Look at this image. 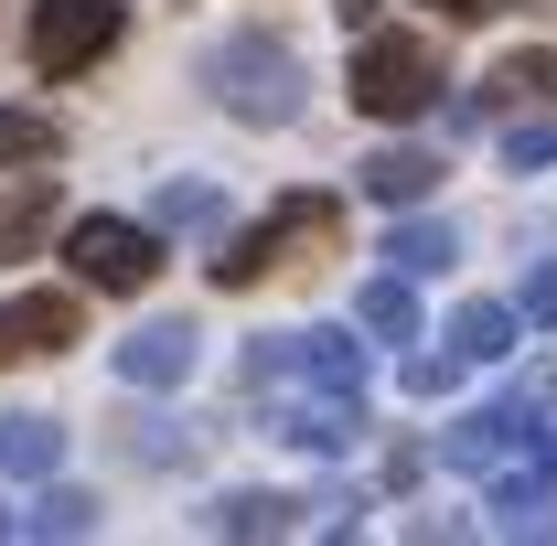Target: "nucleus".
Listing matches in <instances>:
<instances>
[{"instance_id":"nucleus-1","label":"nucleus","mask_w":557,"mask_h":546,"mask_svg":"<svg viewBox=\"0 0 557 546\" xmlns=\"http://www.w3.org/2000/svg\"><path fill=\"white\" fill-rule=\"evenodd\" d=\"M205 97L247 129H289L300 119V54L278 33H225V44H205Z\"/></svg>"},{"instance_id":"nucleus-2","label":"nucleus","mask_w":557,"mask_h":546,"mask_svg":"<svg viewBox=\"0 0 557 546\" xmlns=\"http://www.w3.org/2000/svg\"><path fill=\"white\" fill-rule=\"evenodd\" d=\"M333 236H344V204L333 194H278L236 247H214V289H258L269 269H289L300 247H333Z\"/></svg>"},{"instance_id":"nucleus-3","label":"nucleus","mask_w":557,"mask_h":546,"mask_svg":"<svg viewBox=\"0 0 557 546\" xmlns=\"http://www.w3.org/2000/svg\"><path fill=\"white\" fill-rule=\"evenodd\" d=\"M247 397H364V343L354 333H269L247 353Z\"/></svg>"},{"instance_id":"nucleus-4","label":"nucleus","mask_w":557,"mask_h":546,"mask_svg":"<svg viewBox=\"0 0 557 546\" xmlns=\"http://www.w3.org/2000/svg\"><path fill=\"white\" fill-rule=\"evenodd\" d=\"M354 108H364V119H418V108H440V44L364 22V44H354Z\"/></svg>"},{"instance_id":"nucleus-5","label":"nucleus","mask_w":557,"mask_h":546,"mask_svg":"<svg viewBox=\"0 0 557 546\" xmlns=\"http://www.w3.org/2000/svg\"><path fill=\"white\" fill-rule=\"evenodd\" d=\"M119 33H129V0H33V65L44 75H86L119 54Z\"/></svg>"},{"instance_id":"nucleus-6","label":"nucleus","mask_w":557,"mask_h":546,"mask_svg":"<svg viewBox=\"0 0 557 546\" xmlns=\"http://www.w3.org/2000/svg\"><path fill=\"white\" fill-rule=\"evenodd\" d=\"M65 258L86 289H150L161 278V225H129V214H75Z\"/></svg>"},{"instance_id":"nucleus-7","label":"nucleus","mask_w":557,"mask_h":546,"mask_svg":"<svg viewBox=\"0 0 557 546\" xmlns=\"http://www.w3.org/2000/svg\"><path fill=\"white\" fill-rule=\"evenodd\" d=\"M258 429L333 461V450H354V429H364V397H258Z\"/></svg>"},{"instance_id":"nucleus-8","label":"nucleus","mask_w":557,"mask_h":546,"mask_svg":"<svg viewBox=\"0 0 557 546\" xmlns=\"http://www.w3.org/2000/svg\"><path fill=\"white\" fill-rule=\"evenodd\" d=\"M525 439H536V408H525V397H504V408H472V418H450L440 461H450V472H504V461H515Z\"/></svg>"},{"instance_id":"nucleus-9","label":"nucleus","mask_w":557,"mask_h":546,"mask_svg":"<svg viewBox=\"0 0 557 546\" xmlns=\"http://www.w3.org/2000/svg\"><path fill=\"white\" fill-rule=\"evenodd\" d=\"M205 364V333L183 322V311H161V322H139L129 343H119V386H183Z\"/></svg>"},{"instance_id":"nucleus-10","label":"nucleus","mask_w":557,"mask_h":546,"mask_svg":"<svg viewBox=\"0 0 557 546\" xmlns=\"http://www.w3.org/2000/svg\"><path fill=\"white\" fill-rule=\"evenodd\" d=\"M75 289H22V300H0V364H22V353H65L75 343Z\"/></svg>"},{"instance_id":"nucleus-11","label":"nucleus","mask_w":557,"mask_h":546,"mask_svg":"<svg viewBox=\"0 0 557 546\" xmlns=\"http://www.w3.org/2000/svg\"><path fill=\"white\" fill-rule=\"evenodd\" d=\"M547 97H557V54H536V44H525V54H504V65L483 75V97L461 108V129H483L493 108H547Z\"/></svg>"},{"instance_id":"nucleus-12","label":"nucleus","mask_w":557,"mask_h":546,"mask_svg":"<svg viewBox=\"0 0 557 546\" xmlns=\"http://www.w3.org/2000/svg\"><path fill=\"white\" fill-rule=\"evenodd\" d=\"M119 450H129V472H194V461H205V429H194V418H129V429H119Z\"/></svg>"},{"instance_id":"nucleus-13","label":"nucleus","mask_w":557,"mask_h":546,"mask_svg":"<svg viewBox=\"0 0 557 546\" xmlns=\"http://www.w3.org/2000/svg\"><path fill=\"white\" fill-rule=\"evenodd\" d=\"M311 504H289V493H214L205 504V536H289Z\"/></svg>"},{"instance_id":"nucleus-14","label":"nucleus","mask_w":557,"mask_h":546,"mask_svg":"<svg viewBox=\"0 0 557 546\" xmlns=\"http://www.w3.org/2000/svg\"><path fill=\"white\" fill-rule=\"evenodd\" d=\"M354 322H364V333L375 343H418V278H364V289H354Z\"/></svg>"},{"instance_id":"nucleus-15","label":"nucleus","mask_w":557,"mask_h":546,"mask_svg":"<svg viewBox=\"0 0 557 546\" xmlns=\"http://www.w3.org/2000/svg\"><path fill=\"white\" fill-rule=\"evenodd\" d=\"M54 461H65V429L54 418H0V472L11 482H54Z\"/></svg>"},{"instance_id":"nucleus-16","label":"nucleus","mask_w":557,"mask_h":546,"mask_svg":"<svg viewBox=\"0 0 557 546\" xmlns=\"http://www.w3.org/2000/svg\"><path fill=\"white\" fill-rule=\"evenodd\" d=\"M354 183H364L375 204H429V194H440V161H429V150H375Z\"/></svg>"},{"instance_id":"nucleus-17","label":"nucleus","mask_w":557,"mask_h":546,"mask_svg":"<svg viewBox=\"0 0 557 546\" xmlns=\"http://www.w3.org/2000/svg\"><path fill=\"white\" fill-rule=\"evenodd\" d=\"M386 258H397V278H440L450 258H461V236H450L440 214H408V225L386 236Z\"/></svg>"},{"instance_id":"nucleus-18","label":"nucleus","mask_w":557,"mask_h":546,"mask_svg":"<svg viewBox=\"0 0 557 546\" xmlns=\"http://www.w3.org/2000/svg\"><path fill=\"white\" fill-rule=\"evenodd\" d=\"M450 353H461V364H493V353H515V311H504V300H472V311L450 322Z\"/></svg>"},{"instance_id":"nucleus-19","label":"nucleus","mask_w":557,"mask_h":546,"mask_svg":"<svg viewBox=\"0 0 557 546\" xmlns=\"http://www.w3.org/2000/svg\"><path fill=\"white\" fill-rule=\"evenodd\" d=\"M44 225H54V183H22V194L0 204V258H33Z\"/></svg>"},{"instance_id":"nucleus-20","label":"nucleus","mask_w":557,"mask_h":546,"mask_svg":"<svg viewBox=\"0 0 557 546\" xmlns=\"http://www.w3.org/2000/svg\"><path fill=\"white\" fill-rule=\"evenodd\" d=\"M65 129L44 119V108H0V172H22V161H54Z\"/></svg>"},{"instance_id":"nucleus-21","label":"nucleus","mask_w":557,"mask_h":546,"mask_svg":"<svg viewBox=\"0 0 557 546\" xmlns=\"http://www.w3.org/2000/svg\"><path fill=\"white\" fill-rule=\"evenodd\" d=\"M11 536H97V493H44L33 514H11Z\"/></svg>"},{"instance_id":"nucleus-22","label":"nucleus","mask_w":557,"mask_h":546,"mask_svg":"<svg viewBox=\"0 0 557 546\" xmlns=\"http://www.w3.org/2000/svg\"><path fill=\"white\" fill-rule=\"evenodd\" d=\"M493 525H504V536H547L557 514H547V472L536 482H493Z\"/></svg>"},{"instance_id":"nucleus-23","label":"nucleus","mask_w":557,"mask_h":546,"mask_svg":"<svg viewBox=\"0 0 557 546\" xmlns=\"http://www.w3.org/2000/svg\"><path fill=\"white\" fill-rule=\"evenodd\" d=\"M150 225H214V194H205V183H161Z\"/></svg>"},{"instance_id":"nucleus-24","label":"nucleus","mask_w":557,"mask_h":546,"mask_svg":"<svg viewBox=\"0 0 557 546\" xmlns=\"http://www.w3.org/2000/svg\"><path fill=\"white\" fill-rule=\"evenodd\" d=\"M504 161H515V172H547V161H557V119H525V129H504Z\"/></svg>"},{"instance_id":"nucleus-25","label":"nucleus","mask_w":557,"mask_h":546,"mask_svg":"<svg viewBox=\"0 0 557 546\" xmlns=\"http://www.w3.org/2000/svg\"><path fill=\"white\" fill-rule=\"evenodd\" d=\"M408 386L418 397H450V386H461V353H450V343H440V353H408Z\"/></svg>"},{"instance_id":"nucleus-26","label":"nucleus","mask_w":557,"mask_h":546,"mask_svg":"<svg viewBox=\"0 0 557 546\" xmlns=\"http://www.w3.org/2000/svg\"><path fill=\"white\" fill-rule=\"evenodd\" d=\"M515 322H557V258H547V269H525V289H515Z\"/></svg>"},{"instance_id":"nucleus-27","label":"nucleus","mask_w":557,"mask_h":546,"mask_svg":"<svg viewBox=\"0 0 557 546\" xmlns=\"http://www.w3.org/2000/svg\"><path fill=\"white\" fill-rule=\"evenodd\" d=\"M440 22H483V11H504V0H429Z\"/></svg>"},{"instance_id":"nucleus-28","label":"nucleus","mask_w":557,"mask_h":546,"mask_svg":"<svg viewBox=\"0 0 557 546\" xmlns=\"http://www.w3.org/2000/svg\"><path fill=\"white\" fill-rule=\"evenodd\" d=\"M536 472H547V482H557V429H536Z\"/></svg>"},{"instance_id":"nucleus-29","label":"nucleus","mask_w":557,"mask_h":546,"mask_svg":"<svg viewBox=\"0 0 557 546\" xmlns=\"http://www.w3.org/2000/svg\"><path fill=\"white\" fill-rule=\"evenodd\" d=\"M547 397H557V364H547Z\"/></svg>"}]
</instances>
